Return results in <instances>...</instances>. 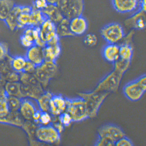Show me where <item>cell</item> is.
<instances>
[{"label":"cell","instance_id":"6da1fadb","mask_svg":"<svg viewBox=\"0 0 146 146\" xmlns=\"http://www.w3.org/2000/svg\"><path fill=\"white\" fill-rule=\"evenodd\" d=\"M110 94L94 90L78 93V96L83 98L86 104L89 118H94L97 116L101 107Z\"/></svg>","mask_w":146,"mask_h":146},{"label":"cell","instance_id":"7a4b0ae2","mask_svg":"<svg viewBox=\"0 0 146 146\" xmlns=\"http://www.w3.org/2000/svg\"><path fill=\"white\" fill-rule=\"evenodd\" d=\"M66 111L70 114L73 122H81L89 118L86 104L81 97L73 98L66 97Z\"/></svg>","mask_w":146,"mask_h":146},{"label":"cell","instance_id":"3957f363","mask_svg":"<svg viewBox=\"0 0 146 146\" xmlns=\"http://www.w3.org/2000/svg\"><path fill=\"white\" fill-rule=\"evenodd\" d=\"M123 91L125 97L131 101L136 102L140 100L146 91V75H143L127 83Z\"/></svg>","mask_w":146,"mask_h":146},{"label":"cell","instance_id":"277c9868","mask_svg":"<svg viewBox=\"0 0 146 146\" xmlns=\"http://www.w3.org/2000/svg\"><path fill=\"white\" fill-rule=\"evenodd\" d=\"M56 5L64 17L70 21L82 16L84 9V0H58Z\"/></svg>","mask_w":146,"mask_h":146},{"label":"cell","instance_id":"5b68a950","mask_svg":"<svg viewBox=\"0 0 146 146\" xmlns=\"http://www.w3.org/2000/svg\"><path fill=\"white\" fill-rule=\"evenodd\" d=\"M123 75L114 70L99 82L94 90L98 92L115 93L118 91Z\"/></svg>","mask_w":146,"mask_h":146},{"label":"cell","instance_id":"8992f818","mask_svg":"<svg viewBox=\"0 0 146 146\" xmlns=\"http://www.w3.org/2000/svg\"><path fill=\"white\" fill-rule=\"evenodd\" d=\"M58 71L56 62L45 61L42 64L36 67L33 74L45 89L48 86L50 80L56 75Z\"/></svg>","mask_w":146,"mask_h":146},{"label":"cell","instance_id":"52a82bcc","mask_svg":"<svg viewBox=\"0 0 146 146\" xmlns=\"http://www.w3.org/2000/svg\"><path fill=\"white\" fill-rule=\"evenodd\" d=\"M60 134L52 125H40L36 130V138L43 144H58L61 142Z\"/></svg>","mask_w":146,"mask_h":146},{"label":"cell","instance_id":"ba28073f","mask_svg":"<svg viewBox=\"0 0 146 146\" xmlns=\"http://www.w3.org/2000/svg\"><path fill=\"white\" fill-rule=\"evenodd\" d=\"M100 33L102 37L108 43L117 44L125 36L123 27L117 23L106 25L101 30Z\"/></svg>","mask_w":146,"mask_h":146},{"label":"cell","instance_id":"9c48e42d","mask_svg":"<svg viewBox=\"0 0 146 146\" xmlns=\"http://www.w3.org/2000/svg\"><path fill=\"white\" fill-rule=\"evenodd\" d=\"M125 136V134L123 130L115 124H105L100 127L98 130V138L108 141L115 146L117 141Z\"/></svg>","mask_w":146,"mask_h":146},{"label":"cell","instance_id":"30bf717a","mask_svg":"<svg viewBox=\"0 0 146 146\" xmlns=\"http://www.w3.org/2000/svg\"><path fill=\"white\" fill-rule=\"evenodd\" d=\"M35 100L27 97L21 99L19 111L25 120H32L35 112L39 110L37 103H35Z\"/></svg>","mask_w":146,"mask_h":146},{"label":"cell","instance_id":"8fae6325","mask_svg":"<svg viewBox=\"0 0 146 146\" xmlns=\"http://www.w3.org/2000/svg\"><path fill=\"white\" fill-rule=\"evenodd\" d=\"M66 97L60 94L53 95L50 102L49 113L53 117L58 116L66 111Z\"/></svg>","mask_w":146,"mask_h":146},{"label":"cell","instance_id":"7c38bea8","mask_svg":"<svg viewBox=\"0 0 146 146\" xmlns=\"http://www.w3.org/2000/svg\"><path fill=\"white\" fill-rule=\"evenodd\" d=\"M69 27L70 31L74 36H80L86 33L88 23L87 20L82 15L70 20Z\"/></svg>","mask_w":146,"mask_h":146},{"label":"cell","instance_id":"4fadbf2b","mask_svg":"<svg viewBox=\"0 0 146 146\" xmlns=\"http://www.w3.org/2000/svg\"><path fill=\"white\" fill-rule=\"evenodd\" d=\"M40 28V38L46 44L57 35L56 25L49 19L44 22Z\"/></svg>","mask_w":146,"mask_h":146},{"label":"cell","instance_id":"5bb4252c","mask_svg":"<svg viewBox=\"0 0 146 146\" xmlns=\"http://www.w3.org/2000/svg\"><path fill=\"white\" fill-rule=\"evenodd\" d=\"M139 0H111L114 9L118 13H126L132 12L137 7Z\"/></svg>","mask_w":146,"mask_h":146},{"label":"cell","instance_id":"9a60e30c","mask_svg":"<svg viewBox=\"0 0 146 146\" xmlns=\"http://www.w3.org/2000/svg\"><path fill=\"white\" fill-rule=\"evenodd\" d=\"M145 12L139 10L135 14L127 19L125 24L129 28L142 30L146 27Z\"/></svg>","mask_w":146,"mask_h":146},{"label":"cell","instance_id":"2e32d148","mask_svg":"<svg viewBox=\"0 0 146 146\" xmlns=\"http://www.w3.org/2000/svg\"><path fill=\"white\" fill-rule=\"evenodd\" d=\"M26 58L37 66H39L45 61L43 48L36 44L28 48L27 51Z\"/></svg>","mask_w":146,"mask_h":146},{"label":"cell","instance_id":"e0dca14e","mask_svg":"<svg viewBox=\"0 0 146 146\" xmlns=\"http://www.w3.org/2000/svg\"><path fill=\"white\" fill-rule=\"evenodd\" d=\"M40 125L33 120H25L22 127L28 136L30 145H40L42 144L37 140L36 137V130Z\"/></svg>","mask_w":146,"mask_h":146},{"label":"cell","instance_id":"ac0fdd59","mask_svg":"<svg viewBox=\"0 0 146 146\" xmlns=\"http://www.w3.org/2000/svg\"><path fill=\"white\" fill-rule=\"evenodd\" d=\"M119 46L116 44L108 43L102 51L104 59L109 63L113 64L119 59Z\"/></svg>","mask_w":146,"mask_h":146},{"label":"cell","instance_id":"d6986e66","mask_svg":"<svg viewBox=\"0 0 146 146\" xmlns=\"http://www.w3.org/2000/svg\"><path fill=\"white\" fill-rule=\"evenodd\" d=\"M42 11L48 19L56 25L64 18L56 5L48 4Z\"/></svg>","mask_w":146,"mask_h":146},{"label":"cell","instance_id":"ffe728a7","mask_svg":"<svg viewBox=\"0 0 146 146\" xmlns=\"http://www.w3.org/2000/svg\"><path fill=\"white\" fill-rule=\"evenodd\" d=\"M25 121L19 111H10L5 117L0 120V123L21 127Z\"/></svg>","mask_w":146,"mask_h":146},{"label":"cell","instance_id":"44dd1931","mask_svg":"<svg viewBox=\"0 0 146 146\" xmlns=\"http://www.w3.org/2000/svg\"><path fill=\"white\" fill-rule=\"evenodd\" d=\"M62 49L59 44L53 45H46L43 48L44 56L45 61L55 62L59 58Z\"/></svg>","mask_w":146,"mask_h":146},{"label":"cell","instance_id":"7402d4cb","mask_svg":"<svg viewBox=\"0 0 146 146\" xmlns=\"http://www.w3.org/2000/svg\"><path fill=\"white\" fill-rule=\"evenodd\" d=\"M21 12V6L15 5L4 21L12 31L17 29V19Z\"/></svg>","mask_w":146,"mask_h":146},{"label":"cell","instance_id":"603a6c76","mask_svg":"<svg viewBox=\"0 0 146 146\" xmlns=\"http://www.w3.org/2000/svg\"><path fill=\"white\" fill-rule=\"evenodd\" d=\"M5 90L8 96H15L21 99L23 96L21 91V84L20 82H8L6 84Z\"/></svg>","mask_w":146,"mask_h":146},{"label":"cell","instance_id":"cb8c5ba5","mask_svg":"<svg viewBox=\"0 0 146 146\" xmlns=\"http://www.w3.org/2000/svg\"><path fill=\"white\" fill-rule=\"evenodd\" d=\"M47 19V18L42 11L33 8L32 11L31 13L29 27H40Z\"/></svg>","mask_w":146,"mask_h":146},{"label":"cell","instance_id":"d4e9b609","mask_svg":"<svg viewBox=\"0 0 146 146\" xmlns=\"http://www.w3.org/2000/svg\"><path fill=\"white\" fill-rule=\"evenodd\" d=\"M70 20L64 18L56 25V32L60 37L74 36L70 31Z\"/></svg>","mask_w":146,"mask_h":146},{"label":"cell","instance_id":"484cf974","mask_svg":"<svg viewBox=\"0 0 146 146\" xmlns=\"http://www.w3.org/2000/svg\"><path fill=\"white\" fill-rule=\"evenodd\" d=\"M119 46L120 58L125 61H131L134 51L132 44L122 43Z\"/></svg>","mask_w":146,"mask_h":146},{"label":"cell","instance_id":"4316f807","mask_svg":"<svg viewBox=\"0 0 146 146\" xmlns=\"http://www.w3.org/2000/svg\"><path fill=\"white\" fill-rule=\"evenodd\" d=\"M53 95L51 92L45 91L36 100L38 108L42 111L49 112L50 101Z\"/></svg>","mask_w":146,"mask_h":146},{"label":"cell","instance_id":"83f0119b","mask_svg":"<svg viewBox=\"0 0 146 146\" xmlns=\"http://www.w3.org/2000/svg\"><path fill=\"white\" fill-rule=\"evenodd\" d=\"M15 5L13 0H0V20L4 21Z\"/></svg>","mask_w":146,"mask_h":146},{"label":"cell","instance_id":"f1b7e54d","mask_svg":"<svg viewBox=\"0 0 146 146\" xmlns=\"http://www.w3.org/2000/svg\"><path fill=\"white\" fill-rule=\"evenodd\" d=\"M26 57L17 56L13 57L11 60L12 68L14 71L19 74L23 72L27 62Z\"/></svg>","mask_w":146,"mask_h":146},{"label":"cell","instance_id":"f546056e","mask_svg":"<svg viewBox=\"0 0 146 146\" xmlns=\"http://www.w3.org/2000/svg\"><path fill=\"white\" fill-rule=\"evenodd\" d=\"M8 96L5 91L0 95V120L5 117L10 111L7 101Z\"/></svg>","mask_w":146,"mask_h":146},{"label":"cell","instance_id":"4dcf8cb0","mask_svg":"<svg viewBox=\"0 0 146 146\" xmlns=\"http://www.w3.org/2000/svg\"><path fill=\"white\" fill-rule=\"evenodd\" d=\"M131 61H126L119 58L113 64L114 70L124 75L130 68Z\"/></svg>","mask_w":146,"mask_h":146},{"label":"cell","instance_id":"1f68e13d","mask_svg":"<svg viewBox=\"0 0 146 146\" xmlns=\"http://www.w3.org/2000/svg\"><path fill=\"white\" fill-rule=\"evenodd\" d=\"M31 13L21 12L17 19V29L26 28L29 27Z\"/></svg>","mask_w":146,"mask_h":146},{"label":"cell","instance_id":"d6a6232c","mask_svg":"<svg viewBox=\"0 0 146 146\" xmlns=\"http://www.w3.org/2000/svg\"><path fill=\"white\" fill-rule=\"evenodd\" d=\"M7 101L10 111H19L21 99L15 96H8Z\"/></svg>","mask_w":146,"mask_h":146},{"label":"cell","instance_id":"836d02e7","mask_svg":"<svg viewBox=\"0 0 146 146\" xmlns=\"http://www.w3.org/2000/svg\"><path fill=\"white\" fill-rule=\"evenodd\" d=\"M98 37L93 33H89L85 36L84 39V43L86 46L90 47H93L98 44Z\"/></svg>","mask_w":146,"mask_h":146},{"label":"cell","instance_id":"e575fe53","mask_svg":"<svg viewBox=\"0 0 146 146\" xmlns=\"http://www.w3.org/2000/svg\"><path fill=\"white\" fill-rule=\"evenodd\" d=\"M58 119L64 127H69L72 122H73L71 116L66 111L58 116Z\"/></svg>","mask_w":146,"mask_h":146},{"label":"cell","instance_id":"d590c367","mask_svg":"<svg viewBox=\"0 0 146 146\" xmlns=\"http://www.w3.org/2000/svg\"><path fill=\"white\" fill-rule=\"evenodd\" d=\"M52 117L49 112L41 111L39 120L40 125H50L52 122Z\"/></svg>","mask_w":146,"mask_h":146},{"label":"cell","instance_id":"8d00e7d4","mask_svg":"<svg viewBox=\"0 0 146 146\" xmlns=\"http://www.w3.org/2000/svg\"><path fill=\"white\" fill-rule=\"evenodd\" d=\"M48 4L46 0H35L33 1V8L42 11L48 6Z\"/></svg>","mask_w":146,"mask_h":146},{"label":"cell","instance_id":"74e56055","mask_svg":"<svg viewBox=\"0 0 146 146\" xmlns=\"http://www.w3.org/2000/svg\"><path fill=\"white\" fill-rule=\"evenodd\" d=\"M115 146H134L133 142L130 139L126 136H124L117 141L115 143Z\"/></svg>","mask_w":146,"mask_h":146},{"label":"cell","instance_id":"f35d334b","mask_svg":"<svg viewBox=\"0 0 146 146\" xmlns=\"http://www.w3.org/2000/svg\"><path fill=\"white\" fill-rule=\"evenodd\" d=\"M36 68V65L31 62L27 60L23 72L30 74H34Z\"/></svg>","mask_w":146,"mask_h":146},{"label":"cell","instance_id":"ab89813d","mask_svg":"<svg viewBox=\"0 0 146 146\" xmlns=\"http://www.w3.org/2000/svg\"><path fill=\"white\" fill-rule=\"evenodd\" d=\"M8 54V48L5 44L0 42V61L4 60Z\"/></svg>","mask_w":146,"mask_h":146},{"label":"cell","instance_id":"60d3db41","mask_svg":"<svg viewBox=\"0 0 146 146\" xmlns=\"http://www.w3.org/2000/svg\"><path fill=\"white\" fill-rule=\"evenodd\" d=\"M58 121H53L52 122V124L54 127H55L57 131L61 134L64 130L65 127L62 124H61Z\"/></svg>","mask_w":146,"mask_h":146},{"label":"cell","instance_id":"b9f144b4","mask_svg":"<svg viewBox=\"0 0 146 146\" xmlns=\"http://www.w3.org/2000/svg\"><path fill=\"white\" fill-rule=\"evenodd\" d=\"M140 9L145 12L146 11V0H140Z\"/></svg>","mask_w":146,"mask_h":146},{"label":"cell","instance_id":"7bdbcfd3","mask_svg":"<svg viewBox=\"0 0 146 146\" xmlns=\"http://www.w3.org/2000/svg\"><path fill=\"white\" fill-rule=\"evenodd\" d=\"M48 4L56 5L58 0H46Z\"/></svg>","mask_w":146,"mask_h":146}]
</instances>
